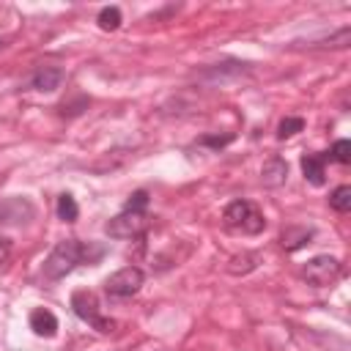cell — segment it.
I'll use <instances>...</instances> for the list:
<instances>
[{
  "instance_id": "8992f818",
  "label": "cell",
  "mask_w": 351,
  "mask_h": 351,
  "mask_svg": "<svg viewBox=\"0 0 351 351\" xmlns=\"http://www.w3.org/2000/svg\"><path fill=\"white\" fill-rule=\"evenodd\" d=\"M145 282V274L143 269L137 266H123L118 271H112L107 280H104V291L110 296H134Z\"/></svg>"
},
{
  "instance_id": "4fadbf2b",
  "label": "cell",
  "mask_w": 351,
  "mask_h": 351,
  "mask_svg": "<svg viewBox=\"0 0 351 351\" xmlns=\"http://www.w3.org/2000/svg\"><path fill=\"white\" fill-rule=\"evenodd\" d=\"M329 206H332L335 211H340V214L351 211V186H348V184L337 186V189L329 195Z\"/></svg>"
},
{
  "instance_id": "ac0fdd59",
  "label": "cell",
  "mask_w": 351,
  "mask_h": 351,
  "mask_svg": "<svg viewBox=\"0 0 351 351\" xmlns=\"http://www.w3.org/2000/svg\"><path fill=\"white\" fill-rule=\"evenodd\" d=\"M145 206H148V192L145 189L132 192V197L126 200V211H145Z\"/></svg>"
},
{
  "instance_id": "3957f363",
  "label": "cell",
  "mask_w": 351,
  "mask_h": 351,
  "mask_svg": "<svg viewBox=\"0 0 351 351\" xmlns=\"http://www.w3.org/2000/svg\"><path fill=\"white\" fill-rule=\"evenodd\" d=\"M71 307H74L77 318H82V321L90 324L93 329H99V332H104V335L115 329V321L101 315V310H99V299H96L93 291H74V296H71Z\"/></svg>"
},
{
  "instance_id": "7a4b0ae2",
  "label": "cell",
  "mask_w": 351,
  "mask_h": 351,
  "mask_svg": "<svg viewBox=\"0 0 351 351\" xmlns=\"http://www.w3.org/2000/svg\"><path fill=\"white\" fill-rule=\"evenodd\" d=\"M85 261V244L82 241H77V239H66V241H60L49 255H47V261H44V274L49 277V280H60V277H66L77 263H82Z\"/></svg>"
},
{
  "instance_id": "ba28073f",
  "label": "cell",
  "mask_w": 351,
  "mask_h": 351,
  "mask_svg": "<svg viewBox=\"0 0 351 351\" xmlns=\"http://www.w3.org/2000/svg\"><path fill=\"white\" fill-rule=\"evenodd\" d=\"M63 69L60 66H41L36 74H33V80H30V85L36 88V90H41V93H52V90H58L60 85H63Z\"/></svg>"
},
{
  "instance_id": "8fae6325",
  "label": "cell",
  "mask_w": 351,
  "mask_h": 351,
  "mask_svg": "<svg viewBox=\"0 0 351 351\" xmlns=\"http://www.w3.org/2000/svg\"><path fill=\"white\" fill-rule=\"evenodd\" d=\"M30 329L38 335V337H55L58 335V318L44 310V307H36L30 313Z\"/></svg>"
},
{
  "instance_id": "6da1fadb",
  "label": "cell",
  "mask_w": 351,
  "mask_h": 351,
  "mask_svg": "<svg viewBox=\"0 0 351 351\" xmlns=\"http://www.w3.org/2000/svg\"><path fill=\"white\" fill-rule=\"evenodd\" d=\"M222 225L233 233H244V236H255L266 228L263 214L250 203V200H233L225 206L222 211Z\"/></svg>"
},
{
  "instance_id": "5b68a950",
  "label": "cell",
  "mask_w": 351,
  "mask_h": 351,
  "mask_svg": "<svg viewBox=\"0 0 351 351\" xmlns=\"http://www.w3.org/2000/svg\"><path fill=\"white\" fill-rule=\"evenodd\" d=\"M145 228H148L145 211H126V208L104 225L110 239H137V236L145 233Z\"/></svg>"
},
{
  "instance_id": "9a60e30c",
  "label": "cell",
  "mask_w": 351,
  "mask_h": 351,
  "mask_svg": "<svg viewBox=\"0 0 351 351\" xmlns=\"http://www.w3.org/2000/svg\"><path fill=\"white\" fill-rule=\"evenodd\" d=\"M99 27L101 30H118L121 27V8L118 5H107L99 11Z\"/></svg>"
},
{
  "instance_id": "5bb4252c",
  "label": "cell",
  "mask_w": 351,
  "mask_h": 351,
  "mask_svg": "<svg viewBox=\"0 0 351 351\" xmlns=\"http://www.w3.org/2000/svg\"><path fill=\"white\" fill-rule=\"evenodd\" d=\"M77 214H80L77 200H74L69 192H63V195L58 197V217H60L63 222H74V219H77Z\"/></svg>"
},
{
  "instance_id": "ffe728a7",
  "label": "cell",
  "mask_w": 351,
  "mask_h": 351,
  "mask_svg": "<svg viewBox=\"0 0 351 351\" xmlns=\"http://www.w3.org/2000/svg\"><path fill=\"white\" fill-rule=\"evenodd\" d=\"M11 255V241L8 239H0V263H5Z\"/></svg>"
},
{
  "instance_id": "e0dca14e",
  "label": "cell",
  "mask_w": 351,
  "mask_h": 351,
  "mask_svg": "<svg viewBox=\"0 0 351 351\" xmlns=\"http://www.w3.org/2000/svg\"><path fill=\"white\" fill-rule=\"evenodd\" d=\"M335 162H340V165H348L351 162V143L348 140H337L335 145H332V154H329Z\"/></svg>"
},
{
  "instance_id": "2e32d148",
  "label": "cell",
  "mask_w": 351,
  "mask_h": 351,
  "mask_svg": "<svg viewBox=\"0 0 351 351\" xmlns=\"http://www.w3.org/2000/svg\"><path fill=\"white\" fill-rule=\"evenodd\" d=\"M302 129H304V121L302 118H282L280 126H277V140H288V137H293Z\"/></svg>"
},
{
  "instance_id": "7c38bea8",
  "label": "cell",
  "mask_w": 351,
  "mask_h": 351,
  "mask_svg": "<svg viewBox=\"0 0 351 351\" xmlns=\"http://www.w3.org/2000/svg\"><path fill=\"white\" fill-rule=\"evenodd\" d=\"M258 252H241V255H233L228 261V271L230 274H250L252 269H258Z\"/></svg>"
},
{
  "instance_id": "277c9868",
  "label": "cell",
  "mask_w": 351,
  "mask_h": 351,
  "mask_svg": "<svg viewBox=\"0 0 351 351\" xmlns=\"http://www.w3.org/2000/svg\"><path fill=\"white\" fill-rule=\"evenodd\" d=\"M340 271H343V266H340L337 258H332V255H315V258H310L304 263L302 277L310 285H315V288H326V285H332L340 277Z\"/></svg>"
},
{
  "instance_id": "9c48e42d",
  "label": "cell",
  "mask_w": 351,
  "mask_h": 351,
  "mask_svg": "<svg viewBox=\"0 0 351 351\" xmlns=\"http://www.w3.org/2000/svg\"><path fill=\"white\" fill-rule=\"evenodd\" d=\"M326 154H307V156H302V173H304V178L313 184V186H321L326 178V173H324V165H326Z\"/></svg>"
},
{
  "instance_id": "52a82bcc",
  "label": "cell",
  "mask_w": 351,
  "mask_h": 351,
  "mask_svg": "<svg viewBox=\"0 0 351 351\" xmlns=\"http://www.w3.org/2000/svg\"><path fill=\"white\" fill-rule=\"evenodd\" d=\"M285 178H288V162H285V159L271 156V159L263 162V167H261V184H263V186L277 189V186L285 184Z\"/></svg>"
},
{
  "instance_id": "30bf717a",
  "label": "cell",
  "mask_w": 351,
  "mask_h": 351,
  "mask_svg": "<svg viewBox=\"0 0 351 351\" xmlns=\"http://www.w3.org/2000/svg\"><path fill=\"white\" fill-rule=\"evenodd\" d=\"M310 239H313V228H302V225H288V228L280 233V244H282V250H288V252H296L299 247L310 244Z\"/></svg>"
},
{
  "instance_id": "d6986e66",
  "label": "cell",
  "mask_w": 351,
  "mask_h": 351,
  "mask_svg": "<svg viewBox=\"0 0 351 351\" xmlns=\"http://www.w3.org/2000/svg\"><path fill=\"white\" fill-rule=\"evenodd\" d=\"M230 140H233V134H225V137H203L200 143H203V145H214V148H222V145H225V143H230Z\"/></svg>"
}]
</instances>
